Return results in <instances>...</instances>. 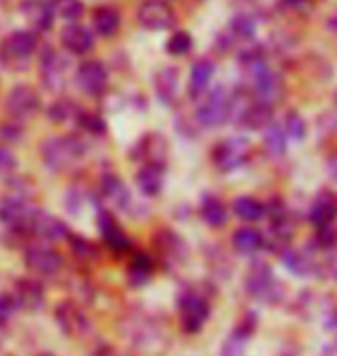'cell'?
I'll return each mask as SVG.
<instances>
[{
  "mask_svg": "<svg viewBox=\"0 0 337 356\" xmlns=\"http://www.w3.org/2000/svg\"><path fill=\"white\" fill-rule=\"evenodd\" d=\"M85 146L79 137H51L42 144V158L44 165L54 172H63L72 165H76L83 158Z\"/></svg>",
  "mask_w": 337,
  "mask_h": 356,
  "instance_id": "cell-1",
  "label": "cell"
},
{
  "mask_svg": "<svg viewBox=\"0 0 337 356\" xmlns=\"http://www.w3.org/2000/svg\"><path fill=\"white\" fill-rule=\"evenodd\" d=\"M231 118V95L224 88H215L197 106V120L204 127H220Z\"/></svg>",
  "mask_w": 337,
  "mask_h": 356,
  "instance_id": "cell-2",
  "label": "cell"
},
{
  "mask_svg": "<svg viewBox=\"0 0 337 356\" xmlns=\"http://www.w3.org/2000/svg\"><path fill=\"white\" fill-rule=\"evenodd\" d=\"M249 151H252V146L247 139L229 137L213 148V162L220 172H236L249 160Z\"/></svg>",
  "mask_w": 337,
  "mask_h": 356,
  "instance_id": "cell-3",
  "label": "cell"
},
{
  "mask_svg": "<svg viewBox=\"0 0 337 356\" xmlns=\"http://www.w3.org/2000/svg\"><path fill=\"white\" fill-rule=\"evenodd\" d=\"M178 312H181V326L185 333H199L211 317V303L197 291H185L178 301Z\"/></svg>",
  "mask_w": 337,
  "mask_h": 356,
  "instance_id": "cell-4",
  "label": "cell"
},
{
  "mask_svg": "<svg viewBox=\"0 0 337 356\" xmlns=\"http://www.w3.org/2000/svg\"><path fill=\"white\" fill-rule=\"evenodd\" d=\"M136 19L148 31H169L176 26V12L167 0H143L136 7Z\"/></svg>",
  "mask_w": 337,
  "mask_h": 356,
  "instance_id": "cell-5",
  "label": "cell"
},
{
  "mask_svg": "<svg viewBox=\"0 0 337 356\" xmlns=\"http://www.w3.org/2000/svg\"><path fill=\"white\" fill-rule=\"evenodd\" d=\"M40 95L28 83L14 86L5 97V109L14 120H26L40 111Z\"/></svg>",
  "mask_w": 337,
  "mask_h": 356,
  "instance_id": "cell-6",
  "label": "cell"
},
{
  "mask_svg": "<svg viewBox=\"0 0 337 356\" xmlns=\"http://www.w3.org/2000/svg\"><path fill=\"white\" fill-rule=\"evenodd\" d=\"M76 83L88 95H102L109 83V70L102 60H83L76 67Z\"/></svg>",
  "mask_w": 337,
  "mask_h": 356,
  "instance_id": "cell-7",
  "label": "cell"
},
{
  "mask_svg": "<svg viewBox=\"0 0 337 356\" xmlns=\"http://www.w3.org/2000/svg\"><path fill=\"white\" fill-rule=\"evenodd\" d=\"M26 266L38 275H54L63 266V257L58 250L49 245H31L26 250Z\"/></svg>",
  "mask_w": 337,
  "mask_h": 356,
  "instance_id": "cell-8",
  "label": "cell"
},
{
  "mask_svg": "<svg viewBox=\"0 0 337 356\" xmlns=\"http://www.w3.org/2000/svg\"><path fill=\"white\" fill-rule=\"evenodd\" d=\"M245 287L249 291V296L259 298V301H275L279 284L275 280V275H272L270 266L259 264V266H254L252 270H249Z\"/></svg>",
  "mask_w": 337,
  "mask_h": 356,
  "instance_id": "cell-9",
  "label": "cell"
},
{
  "mask_svg": "<svg viewBox=\"0 0 337 356\" xmlns=\"http://www.w3.org/2000/svg\"><path fill=\"white\" fill-rule=\"evenodd\" d=\"M31 216L33 211L28 209L26 199L19 195H10L0 199V222L12 227V229H28L31 227Z\"/></svg>",
  "mask_w": 337,
  "mask_h": 356,
  "instance_id": "cell-10",
  "label": "cell"
},
{
  "mask_svg": "<svg viewBox=\"0 0 337 356\" xmlns=\"http://www.w3.org/2000/svg\"><path fill=\"white\" fill-rule=\"evenodd\" d=\"M252 92H254V99L272 106L282 97V79H279V74L272 72L270 67H263L256 74H252Z\"/></svg>",
  "mask_w": 337,
  "mask_h": 356,
  "instance_id": "cell-11",
  "label": "cell"
},
{
  "mask_svg": "<svg viewBox=\"0 0 337 356\" xmlns=\"http://www.w3.org/2000/svg\"><path fill=\"white\" fill-rule=\"evenodd\" d=\"M35 236L44 238V241H60L67 236V227L60 218L51 216L47 211H33L31 216V227H28Z\"/></svg>",
  "mask_w": 337,
  "mask_h": 356,
  "instance_id": "cell-12",
  "label": "cell"
},
{
  "mask_svg": "<svg viewBox=\"0 0 337 356\" xmlns=\"http://www.w3.org/2000/svg\"><path fill=\"white\" fill-rule=\"evenodd\" d=\"M60 44L65 47L67 54L85 56L88 51H92V47H95V38H92V33L85 26L67 24L60 33Z\"/></svg>",
  "mask_w": 337,
  "mask_h": 356,
  "instance_id": "cell-13",
  "label": "cell"
},
{
  "mask_svg": "<svg viewBox=\"0 0 337 356\" xmlns=\"http://www.w3.org/2000/svg\"><path fill=\"white\" fill-rule=\"evenodd\" d=\"M14 301L21 310L26 312H35L44 305V289H42L40 282L31 280V277H21V280L14 282Z\"/></svg>",
  "mask_w": 337,
  "mask_h": 356,
  "instance_id": "cell-14",
  "label": "cell"
},
{
  "mask_svg": "<svg viewBox=\"0 0 337 356\" xmlns=\"http://www.w3.org/2000/svg\"><path fill=\"white\" fill-rule=\"evenodd\" d=\"M42 79H44L47 88L51 90L63 88V83L67 79V63L58 51L47 49L44 56H42Z\"/></svg>",
  "mask_w": 337,
  "mask_h": 356,
  "instance_id": "cell-15",
  "label": "cell"
},
{
  "mask_svg": "<svg viewBox=\"0 0 337 356\" xmlns=\"http://www.w3.org/2000/svg\"><path fill=\"white\" fill-rule=\"evenodd\" d=\"M21 14L35 26V31H49L54 26V5L49 0H21Z\"/></svg>",
  "mask_w": 337,
  "mask_h": 356,
  "instance_id": "cell-16",
  "label": "cell"
},
{
  "mask_svg": "<svg viewBox=\"0 0 337 356\" xmlns=\"http://www.w3.org/2000/svg\"><path fill=\"white\" fill-rule=\"evenodd\" d=\"M337 218V197L333 192H319L317 199L312 202V209H310V220L312 225L321 229V227H331Z\"/></svg>",
  "mask_w": 337,
  "mask_h": 356,
  "instance_id": "cell-17",
  "label": "cell"
},
{
  "mask_svg": "<svg viewBox=\"0 0 337 356\" xmlns=\"http://www.w3.org/2000/svg\"><path fill=\"white\" fill-rule=\"evenodd\" d=\"M35 49H38V33L35 31H17L3 42V54L19 60L28 58Z\"/></svg>",
  "mask_w": 337,
  "mask_h": 356,
  "instance_id": "cell-18",
  "label": "cell"
},
{
  "mask_svg": "<svg viewBox=\"0 0 337 356\" xmlns=\"http://www.w3.org/2000/svg\"><path fill=\"white\" fill-rule=\"evenodd\" d=\"M56 319L63 326V331L69 333V336H81V333L88 331V319L74 303H60L56 308Z\"/></svg>",
  "mask_w": 337,
  "mask_h": 356,
  "instance_id": "cell-19",
  "label": "cell"
},
{
  "mask_svg": "<svg viewBox=\"0 0 337 356\" xmlns=\"http://www.w3.org/2000/svg\"><path fill=\"white\" fill-rule=\"evenodd\" d=\"M99 232L106 241V245L111 248L113 252H125L130 248V238L123 232V227L118 225V220L109 216V213H99Z\"/></svg>",
  "mask_w": 337,
  "mask_h": 356,
  "instance_id": "cell-20",
  "label": "cell"
},
{
  "mask_svg": "<svg viewBox=\"0 0 337 356\" xmlns=\"http://www.w3.org/2000/svg\"><path fill=\"white\" fill-rule=\"evenodd\" d=\"M213 74H215V63L211 58H202L192 65V72H190V95L192 97H202L208 83L213 81Z\"/></svg>",
  "mask_w": 337,
  "mask_h": 356,
  "instance_id": "cell-21",
  "label": "cell"
},
{
  "mask_svg": "<svg viewBox=\"0 0 337 356\" xmlns=\"http://www.w3.org/2000/svg\"><path fill=\"white\" fill-rule=\"evenodd\" d=\"M92 26L102 38H113L120 28V12L111 5H102L92 12Z\"/></svg>",
  "mask_w": 337,
  "mask_h": 356,
  "instance_id": "cell-22",
  "label": "cell"
},
{
  "mask_svg": "<svg viewBox=\"0 0 337 356\" xmlns=\"http://www.w3.org/2000/svg\"><path fill=\"white\" fill-rule=\"evenodd\" d=\"M102 195L116 209H127V204H130V190L116 174H106L102 178Z\"/></svg>",
  "mask_w": 337,
  "mask_h": 356,
  "instance_id": "cell-23",
  "label": "cell"
},
{
  "mask_svg": "<svg viewBox=\"0 0 337 356\" xmlns=\"http://www.w3.org/2000/svg\"><path fill=\"white\" fill-rule=\"evenodd\" d=\"M231 243H233V250L238 254H254L266 245V241H263L261 232L252 229V227H243V229L233 234Z\"/></svg>",
  "mask_w": 337,
  "mask_h": 356,
  "instance_id": "cell-24",
  "label": "cell"
},
{
  "mask_svg": "<svg viewBox=\"0 0 337 356\" xmlns=\"http://www.w3.org/2000/svg\"><path fill=\"white\" fill-rule=\"evenodd\" d=\"M136 183H139V188L146 197H157L162 192V185H164L162 165H150L148 162V165L139 172V176H136Z\"/></svg>",
  "mask_w": 337,
  "mask_h": 356,
  "instance_id": "cell-25",
  "label": "cell"
},
{
  "mask_svg": "<svg viewBox=\"0 0 337 356\" xmlns=\"http://www.w3.org/2000/svg\"><path fill=\"white\" fill-rule=\"evenodd\" d=\"M155 90L164 104H171L178 95V70L164 67L155 74Z\"/></svg>",
  "mask_w": 337,
  "mask_h": 356,
  "instance_id": "cell-26",
  "label": "cell"
},
{
  "mask_svg": "<svg viewBox=\"0 0 337 356\" xmlns=\"http://www.w3.org/2000/svg\"><path fill=\"white\" fill-rule=\"evenodd\" d=\"M202 218L208 227H215V229H217V227H224L227 218H229L224 202L217 197H213V195H208L202 204Z\"/></svg>",
  "mask_w": 337,
  "mask_h": 356,
  "instance_id": "cell-27",
  "label": "cell"
},
{
  "mask_svg": "<svg viewBox=\"0 0 337 356\" xmlns=\"http://www.w3.org/2000/svg\"><path fill=\"white\" fill-rule=\"evenodd\" d=\"M286 132H284V125L282 123H272L266 127V134H263V148L266 153L272 155V158H279V155L286 153Z\"/></svg>",
  "mask_w": 337,
  "mask_h": 356,
  "instance_id": "cell-28",
  "label": "cell"
},
{
  "mask_svg": "<svg viewBox=\"0 0 337 356\" xmlns=\"http://www.w3.org/2000/svg\"><path fill=\"white\" fill-rule=\"evenodd\" d=\"M233 213L243 222H256V220L266 216V206L254 197H238L233 202Z\"/></svg>",
  "mask_w": 337,
  "mask_h": 356,
  "instance_id": "cell-29",
  "label": "cell"
},
{
  "mask_svg": "<svg viewBox=\"0 0 337 356\" xmlns=\"http://www.w3.org/2000/svg\"><path fill=\"white\" fill-rule=\"evenodd\" d=\"M282 264L291 270L293 275L305 277L314 270V261L310 254L300 252V250H284L282 252Z\"/></svg>",
  "mask_w": 337,
  "mask_h": 356,
  "instance_id": "cell-30",
  "label": "cell"
},
{
  "mask_svg": "<svg viewBox=\"0 0 337 356\" xmlns=\"http://www.w3.org/2000/svg\"><path fill=\"white\" fill-rule=\"evenodd\" d=\"M229 31H231L233 40H252L256 33V21L249 14H238V17H233Z\"/></svg>",
  "mask_w": 337,
  "mask_h": 356,
  "instance_id": "cell-31",
  "label": "cell"
},
{
  "mask_svg": "<svg viewBox=\"0 0 337 356\" xmlns=\"http://www.w3.org/2000/svg\"><path fill=\"white\" fill-rule=\"evenodd\" d=\"M54 10L67 24H76L83 14V3L81 0H54Z\"/></svg>",
  "mask_w": 337,
  "mask_h": 356,
  "instance_id": "cell-32",
  "label": "cell"
},
{
  "mask_svg": "<svg viewBox=\"0 0 337 356\" xmlns=\"http://www.w3.org/2000/svg\"><path fill=\"white\" fill-rule=\"evenodd\" d=\"M284 132H286V137L293 139V141H303L305 139V134H307V125H305V120L300 113L296 111H289L286 113V118H284Z\"/></svg>",
  "mask_w": 337,
  "mask_h": 356,
  "instance_id": "cell-33",
  "label": "cell"
},
{
  "mask_svg": "<svg viewBox=\"0 0 337 356\" xmlns=\"http://www.w3.org/2000/svg\"><path fill=\"white\" fill-rule=\"evenodd\" d=\"M150 273H153V259H150L146 252L134 254V257H132V264H130V275H132V280L143 282V280H148Z\"/></svg>",
  "mask_w": 337,
  "mask_h": 356,
  "instance_id": "cell-34",
  "label": "cell"
},
{
  "mask_svg": "<svg viewBox=\"0 0 337 356\" xmlns=\"http://www.w3.org/2000/svg\"><path fill=\"white\" fill-rule=\"evenodd\" d=\"M190 49H192V35L188 31L174 33L167 42V51L171 56H185V54H190Z\"/></svg>",
  "mask_w": 337,
  "mask_h": 356,
  "instance_id": "cell-35",
  "label": "cell"
},
{
  "mask_svg": "<svg viewBox=\"0 0 337 356\" xmlns=\"http://www.w3.org/2000/svg\"><path fill=\"white\" fill-rule=\"evenodd\" d=\"M17 308H19V305H17V301H14V296L0 294V329H5V326L12 322Z\"/></svg>",
  "mask_w": 337,
  "mask_h": 356,
  "instance_id": "cell-36",
  "label": "cell"
},
{
  "mask_svg": "<svg viewBox=\"0 0 337 356\" xmlns=\"http://www.w3.org/2000/svg\"><path fill=\"white\" fill-rule=\"evenodd\" d=\"M79 123H81L83 130H88L92 134H102L104 132V120L97 116V113H79Z\"/></svg>",
  "mask_w": 337,
  "mask_h": 356,
  "instance_id": "cell-37",
  "label": "cell"
},
{
  "mask_svg": "<svg viewBox=\"0 0 337 356\" xmlns=\"http://www.w3.org/2000/svg\"><path fill=\"white\" fill-rule=\"evenodd\" d=\"M69 111H72V102L60 99V102L51 104V109H49V118H51L54 123H63V120L69 118Z\"/></svg>",
  "mask_w": 337,
  "mask_h": 356,
  "instance_id": "cell-38",
  "label": "cell"
},
{
  "mask_svg": "<svg viewBox=\"0 0 337 356\" xmlns=\"http://www.w3.org/2000/svg\"><path fill=\"white\" fill-rule=\"evenodd\" d=\"M17 169V158H14V153L10 148L0 146V174H10Z\"/></svg>",
  "mask_w": 337,
  "mask_h": 356,
  "instance_id": "cell-39",
  "label": "cell"
},
{
  "mask_svg": "<svg viewBox=\"0 0 337 356\" xmlns=\"http://www.w3.org/2000/svg\"><path fill=\"white\" fill-rule=\"evenodd\" d=\"M314 5V0H279V7L282 10H291V12H310Z\"/></svg>",
  "mask_w": 337,
  "mask_h": 356,
  "instance_id": "cell-40",
  "label": "cell"
},
{
  "mask_svg": "<svg viewBox=\"0 0 337 356\" xmlns=\"http://www.w3.org/2000/svg\"><path fill=\"white\" fill-rule=\"evenodd\" d=\"M326 28H328V31H331V33H335V35H337V10L331 14V17L326 19Z\"/></svg>",
  "mask_w": 337,
  "mask_h": 356,
  "instance_id": "cell-41",
  "label": "cell"
},
{
  "mask_svg": "<svg viewBox=\"0 0 337 356\" xmlns=\"http://www.w3.org/2000/svg\"><path fill=\"white\" fill-rule=\"evenodd\" d=\"M328 172H331V176L337 181V155H333V160L328 162Z\"/></svg>",
  "mask_w": 337,
  "mask_h": 356,
  "instance_id": "cell-42",
  "label": "cell"
},
{
  "mask_svg": "<svg viewBox=\"0 0 337 356\" xmlns=\"http://www.w3.org/2000/svg\"><path fill=\"white\" fill-rule=\"evenodd\" d=\"M90 356H111V354H106V352H95V354H90Z\"/></svg>",
  "mask_w": 337,
  "mask_h": 356,
  "instance_id": "cell-43",
  "label": "cell"
},
{
  "mask_svg": "<svg viewBox=\"0 0 337 356\" xmlns=\"http://www.w3.org/2000/svg\"><path fill=\"white\" fill-rule=\"evenodd\" d=\"M40 356H56V354H49V352H44V354H40Z\"/></svg>",
  "mask_w": 337,
  "mask_h": 356,
  "instance_id": "cell-44",
  "label": "cell"
},
{
  "mask_svg": "<svg viewBox=\"0 0 337 356\" xmlns=\"http://www.w3.org/2000/svg\"><path fill=\"white\" fill-rule=\"evenodd\" d=\"M335 102H337V92H335Z\"/></svg>",
  "mask_w": 337,
  "mask_h": 356,
  "instance_id": "cell-45",
  "label": "cell"
}]
</instances>
